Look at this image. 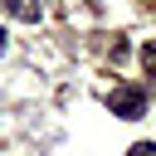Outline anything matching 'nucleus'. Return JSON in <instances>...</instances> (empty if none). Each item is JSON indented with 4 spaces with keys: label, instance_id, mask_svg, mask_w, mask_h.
Returning a JSON list of instances; mask_svg holds the SVG:
<instances>
[{
    "label": "nucleus",
    "instance_id": "1",
    "mask_svg": "<svg viewBox=\"0 0 156 156\" xmlns=\"http://www.w3.org/2000/svg\"><path fill=\"white\" fill-rule=\"evenodd\" d=\"M107 107H112L122 122H136V117H146V93H141L136 83H117V88L107 93Z\"/></svg>",
    "mask_w": 156,
    "mask_h": 156
},
{
    "label": "nucleus",
    "instance_id": "2",
    "mask_svg": "<svg viewBox=\"0 0 156 156\" xmlns=\"http://www.w3.org/2000/svg\"><path fill=\"white\" fill-rule=\"evenodd\" d=\"M0 10H5L10 20H20V24H39L44 0H0Z\"/></svg>",
    "mask_w": 156,
    "mask_h": 156
},
{
    "label": "nucleus",
    "instance_id": "3",
    "mask_svg": "<svg viewBox=\"0 0 156 156\" xmlns=\"http://www.w3.org/2000/svg\"><path fill=\"white\" fill-rule=\"evenodd\" d=\"M141 68H146V78H156V39L141 44Z\"/></svg>",
    "mask_w": 156,
    "mask_h": 156
},
{
    "label": "nucleus",
    "instance_id": "4",
    "mask_svg": "<svg viewBox=\"0 0 156 156\" xmlns=\"http://www.w3.org/2000/svg\"><path fill=\"white\" fill-rule=\"evenodd\" d=\"M127 156H156V141H132Z\"/></svg>",
    "mask_w": 156,
    "mask_h": 156
},
{
    "label": "nucleus",
    "instance_id": "5",
    "mask_svg": "<svg viewBox=\"0 0 156 156\" xmlns=\"http://www.w3.org/2000/svg\"><path fill=\"white\" fill-rule=\"evenodd\" d=\"M5 39H10V34H5V29H0V54H5Z\"/></svg>",
    "mask_w": 156,
    "mask_h": 156
}]
</instances>
